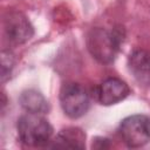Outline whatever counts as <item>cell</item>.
Masks as SVG:
<instances>
[{
  "label": "cell",
  "instance_id": "3",
  "mask_svg": "<svg viewBox=\"0 0 150 150\" xmlns=\"http://www.w3.org/2000/svg\"><path fill=\"white\" fill-rule=\"evenodd\" d=\"M60 104L68 117L79 118L87 114L90 107V97L83 86L75 82H68L61 87Z\"/></svg>",
  "mask_w": 150,
  "mask_h": 150
},
{
  "label": "cell",
  "instance_id": "9",
  "mask_svg": "<svg viewBox=\"0 0 150 150\" xmlns=\"http://www.w3.org/2000/svg\"><path fill=\"white\" fill-rule=\"evenodd\" d=\"M19 102L27 112H34V114L42 115L49 111V104L47 100L42 96L41 93L33 90V89L23 91L19 97Z\"/></svg>",
  "mask_w": 150,
  "mask_h": 150
},
{
  "label": "cell",
  "instance_id": "8",
  "mask_svg": "<svg viewBox=\"0 0 150 150\" xmlns=\"http://www.w3.org/2000/svg\"><path fill=\"white\" fill-rule=\"evenodd\" d=\"M50 148H66V149H84L86 146V134L80 128H66L62 129L53 143L48 145Z\"/></svg>",
  "mask_w": 150,
  "mask_h": 150
},
{
  "label": "cell",
  "instance_id": "4",
  "mask_svg": "<svg viewBox=\"0 0 150 150\" xmlns=\"http://www.w3.org/2000/svg\"><path fill=\"white\" fill-rule=\"evenodd\" d=\"M122 141L129 148H139L150 142V117L131 115L125 117L118 128Z\"/></svg>",
  "mask_w": 150,
  "mask_h": 150
},
{
  "label": "cell",
  "instance_id": "11",
  "mask_svg": "<svg viewBox=\"0 0 150 150\" xmlns=\"http://www.w3.org/2000/svg\"><path fill=\"white\" fill-rule=\"evenodd\" d=\"M93 148L96 149H105L109 148V139L104 138V137H96L95 139H93Z\"/></svg>",
  "mask_w": 150,
  "mask_h": 150
},
{
  "label": "cell",
  "instance_id": "1",
  "mask_svg": "<svg viewBox=\"0 0 150 150\" xmlns=\"http://www.w3.org/2000/svg\"><path fill=\"white\" fill-rule=\"evenodd\" d=\"M124 32L121 27L93 28L87 35V47L91 56L100 63H111L121 48Z\"/></svg>",
  "mask_w": 150,
  "mask_h": 150
},
{
  "label": "cell",
  "instance_id": "2",
  "mask_svg": "<svg viewBox=\"0 0 150 150\" xmlns=\"http://www.w3.org/2000/svg\"><path fill=\"white\" fill-rule=\"evenodd\" d=\"M19 139L29 146L48 145L53 135V127L41 114L27 112L16 123Z\"/></svg>",
  "mask_w": 150,
  "mask_h": 150
},
{
  "label": "cell",
  "instance_id": "6",
  "mask_svg": "<svg viewBox=\"0 0 150 150\" xmlns=\"http://www.w3.org/2000/svg\"><path fill=\"white\" fill-rule=\"evenodd\" d=\"M130 93L129 86L116 77H109L94 89V96L103 105H112L124 100Z\"/></svg>",
  "mask_w": 150,
  "mask_h": 150
},
{
  "label": "cell",
  "instance_id": "7",
  "mask_svg": "<svg viewBox=\"0 0 150 150\" xmlns=\"http://www.w3.org/2000/svg\"><path fill=\"white\" fill-rule=\"evenodd\" d=\"M128 67L139 84L150 87V52L144 49L132 52L128 59Z\"/></svg>",
  "mask_w": 150,
  "mask_h": 150
},
{
  "label": "cell",
  "instance_id": "10",
  "mask_svg": "<svg viewBox=\"0 0 150 150\" xmlns=\"http://www.w3.org/2000/svg\"><path fill=\"white\" fill-rule=\"evenodd\" d=\"M1 77H2V81L6 80L7 76H9L11 74V70L13 68V64H14V56L13 54L8 50H4L2 54H1Z\"/></svg>",
  "mask_w": 150,
  "mask_h": 150
},
{
  "label": "cell",
  "instance_id": "5",
  "mask_svg": "<svg viewBox=\"0 0 150 150\" xmlns=\"http://www.w3.org/2000/svg\"><path fill=\"white\" fill-rule=\"evenodd\" d=\"M2 28L7 41L12 45L25 43L34 34L33 26L27 16L18 11H8L4 15Z\"/></svg>",
  "mask_w": 150,
  "mask_h": 150
}]
</instances>
